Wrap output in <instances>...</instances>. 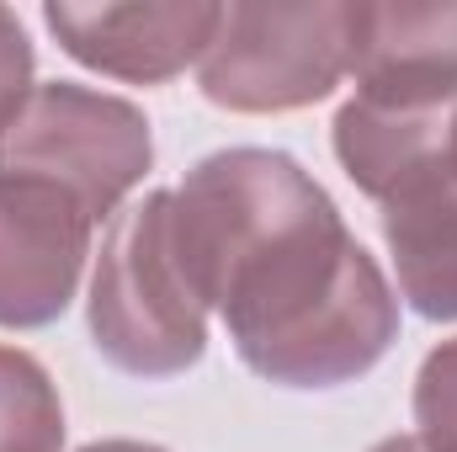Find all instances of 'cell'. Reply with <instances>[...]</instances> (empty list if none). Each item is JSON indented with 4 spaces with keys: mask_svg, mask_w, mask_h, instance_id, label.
<instances>
[{
    "mask_svg": "<svg viewBox=\"0 0 457 452\" xmlns=\"http://www.w3.org/2000/svg\"><path fill=\"white\" fill-rule=\"evenodd\" d=\"M170 239L239 362L266 383H351L399 336V293L282 149L197 160L170 192Z\"/></svg>",
    "mask_w": 457,
    "mask_h": 452,
    "instance_id": "obj_1",
    "label": "cell"
},
{
    "mask_svg": "<svg viewBox=\"0 0 457 452\" xmlns=\"http://www.w3.org/2000/svg\"><path fill=\"white\" fill-rule=\"evenodd\" d=\"M91 340L133 378H176L203 362L208 304L176 255L170 192L138 197L107 229L91 277Z\"/></svg>",
    "mask_w": 457,
    "mask_h": 452,
    "instance_id": "obj_2",
    "label": "cell"
},
{
    "mask_svg": "<svg viewBox=\"0 0 457 452\" xmlns=\"http://www.w3.org/2000/svg\"><path fill=\"white\" fill-rule=\"evenodd\" d=\"M356 5H224L197 64L203 96L228 113H293L351 75Z\"/></svg>",
    "mask_w": 457,
    "mask_h": 452,
    "instance_id": "obj_3",
    "label": "cell"
},
{
    "mask_svg": "<svg viewBox=\"0 0 457 452\" xmlns=\"http://www.w3.org/2000/svg\"><path fill=\"white\" fill-rule=\"evenodd\" d=\"M149 160H154V138L144 113L122 96L75 86V80L32 86L27 107L0 133L5 171L59 181L91 208L96 224L144 181Z\"/></svg>",
    "mask_w": 457,
    "mask_h": 452,
    "instance_id": "obj_4",
    "label": "cell"
},
{
    "mask_svg": "<svg viewBox=\"0 0 457 452\" xmlns=\"http://www.w3.org/2000/svg\"><path fill=\"white\" fill-rule=\"evenodd\" d=\"M91 208L59 181L0 165V325H54L91 255Z\"/></svg>",
    "mask_w": 457,
    "mask_h": 452,
    "instance_id": "obj_5",
    "label": "cell"
},
{
    "mask_svg": "<svg viewBox=\"0 0 457 452\" xmlns=\"http://www.w3.org/2000/svg\"><path fill=\"white\" fill-rule=\"evenodd\" d=\"M224 5H43L48 32L96 75L160 86L203 64Z\"/></svg>",
    "mask_w": 457,
    "mask_h": 452,
    "instance_id": "obj_6",
    "label": "cell"
},
{
    "mask_svg": "<svg viewBox=\"0 0 457 452\" xmlns=\"http://www.w3.org/2000/svg\"><path fill=\"white\" fill-rule=\"evenodd\" d=\"M351 75L372 107L457 102V5H356Z\"/></svg>",
    "mask_w": 457,
    "mask_h": 452,
    "instance_id": "obj_7",
    "label": "cell"
},
{
    "mask_svg": "<svg viewBox=\"0 0 457 452\" xmlns=\"http://www.w3.org/2000/svg\"><path fill=\"white\" fill-rule=\"evenodd\" d=\"M383 239L399 298L426 320H457V176L447 160L383 197Z\"/></svg>",
    "mask_w": 457,
    "mask_h": 452,
    "instance_id": "obj_8",
    "label": "cell"
},
{
    "mask_svg": "<svg viewBox=\"0 0 457 452\" xmlns=\"http://www.w3.org/2000/svg\"><path fill=\"white\" fill-rule=\"evenodd\" d=\"M447 128H453V102L447 107H372L351 96L336 117V155L345 176L367 197L383 203L410 176L447 160Z\"/></svg>",
    "mask_w": 457,
    "mask_h": 452,
    "instance_id": "obj_9",
    "label": "cell"
},
{
    "mask_svg": "<svg viewBox=\"0 0 457 452\" xmlns=\"http://www.w3.org/2000/svg\"><path fill=\"white\" fill-rule=\"evenodd\" d=\"M64 405L37 356L0 346V452H59Z\"/></svg>",
    "mask_w": 457,
    "mask_h": 452,
    "instance_id": "obj_10",
    "label": "cell"
},
{
    "mask_svg": "<svg viewBox=\"0 0 457 452\" xmlns=\"http://www.w3.org/2000/svg\"><path fill=\"white\" fill-rule=\"evenodd\" d=\"M415 437L431 452H457V340L436 346L415 378Z\"/></svg>",
    "mask_w": 457,
    "mask_h": 452,
    "instance_id": "obj_11",
    "label": "cell"
},
{
    "mask_svg": "<svg viewBox=\"0 0 457 452\" xmlns=\"http://www.w3.org/2000/svg\"><path fill=\"white\" fill-rule=\"evenodd\" d=\"M32 96V43L11 5H0V133L16 122V113Z\"/></svg>",
    "mask_w": 457,
    "mask_h": 452,
    "instance_id": "obj_12",
    "label": "cell"
},
{
    "mask_svg": "<svg viewBox=\"0 0 457 452\" xmlns=\"http://www.w3.org/2000/svg\"><path fill=\"white\" fill-rule=\"evenodd\" d=\"M372 452H431L420 437H388V442H378Z\"/></svg>",
    "mask_w": 457,
    "mask_h": 452,
    "instance_id": "obj_13",
    "label": "cell"
},
{
    "mask_svg": "<svg viewBox=\"0 0 457 452\" xmlns=\"http://www.w3.org/2000/svg\"><path fill=\"white\" fill-rule=\"evenodd\" d=\"M80 452H165V448H149V442H91Z\"/></svg>",
    "mask_w": 457,
    "mask_h": 452,
    "instance_id": "obj_14",
    "label": "cell"
},
{
    "mask_svg": "<svg viewBox=\"0 0 457 452\" xmlns=\"http://www.w3.org/2000/svg\"><path fill=\"white\" fill-rule=\"evenodd\" d=\"M447 165H453V176H457V102H453V128H447Z\"/></svg>",
    "mask_w": 457,
    "mask_h": 452,
    "instance_id": "obj_15",
    "label": "cell"
}]
</instances>
